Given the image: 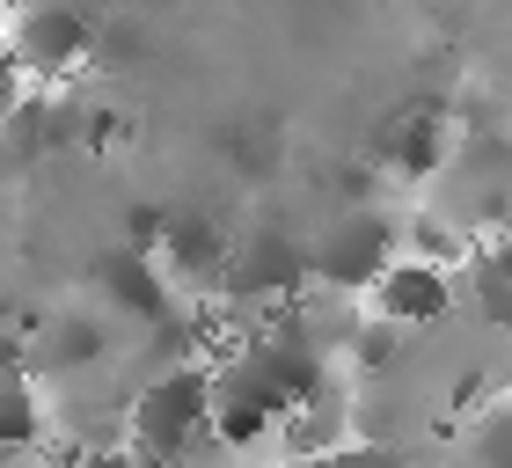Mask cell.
I'll use <instances>...</instances> for the list:
<instances>
[{
	"mask_svg": "<svg viewBox=\"0 0 512 468\" xmlns=\"http://www.w3.org/2000/svg\"><path fill=\"white\" fill-rule=\"evenodd\" d=\"M74 468H139V461H132L125 447H81V461H74Z\"/></svg>",
	"mask_w": 512,
	"mask_h": 468,
	"instance_id": "9a60e30c",
	"label": "cell"
},
{
	"mask_svg": "<svg viewBox=\"0 0 512 468\" xmlns=\"http://www.w3.org/2000/svg\"><path fill=\"white\" fill-rule=\"evenodd\" d=\"M461 468H512V403H491L461 425Z\"/></svg>",
	"mask_w": 512,
	"mask_h": 468,
	"instance_id": "8fae6325",
	"label": "cell"
},
{
	"mask_svg": "<svg viewBox=\"0 0 512 468\" xmlns=\"http://www.w3.org/2000/svg\"><path fill=\"white\" fill-rule=\"evenodd\" d=\"M469 286H476V315L491 330H512V234H498L469 256Z\"/></svg>",
	"mask_w": 512,
	"mask_h": 468,
	"instance_id": "30bf717a",
	"label": "cell"
},
{
	"mask_svg": "<svg viewBox=\"0 0 512 468\" xmlns=\"http://www.w3.org/2000/svg\"><path fill=\"white\" fill-rule=\"evenodd\" d=\"M242 300H293L300 286H308V234H286V227H242L227 234L220 249V271Z\"/></svg>",
	"mask_w": 512,
	"mask_h": 468,
	"instance_id": "277c9868",
	"label": "cell"
},
{
	"mask_svg": "<svg viewBox=\"0 0 512 468\" xmlns=\"http://www.w3.org/2000/svg\"><path fill=\"white\" fill-rule=\"evenodd\" d=\"M395 337H403V330H395V322H366V330H359V366H388L395 359Z\"/></svg>",
	"mask_w": 512,
	"mask_h": 468,
	"instance_id": "4fadbf2b",
	"label": "cell"
},
{
	"mask_svg": "<svg viewBox=\"0 0 512 468\" xmlns=\"http://www.w3.org/2000/svg\"><path fill=\"white\" fill-rule=\"evenodd\" d=\"M395 264V227L374 213V205H344V213L308 234V278L315 286H337V293H359Z\"/></svg>",
	"mask_w": 512,
	"mask_h": 468,
	"instance_id": "3957f363",
	"label": "cell"
},
{
	"mask_svg": "<svg viewBox=\"0 0 512 468\" xmlns=\"http://www.w3.org/2000/svg\"><path fill=\"white\" fill-rule=\"evenodd\" d=\"M96 278L110 286V308L147 315V322H161V315H169V271H161L147 249H110L103 264H96Z\"/></svg>",
	"mask_w": 512,
	"mask_h": 468,
	"instance_id": "ba28073f",
	"label": "cell"
},
{
	"mask_svg": "<svg viewBox=\"0 0 512 468\" xmlns=\"http://www.w3.org/2000/svg\"><path fill=\"white\" fill-rule=\"evenodd\" d=\"M381 161L403 183H425L439 176V161H447V117H439L432 103H410V110H395L388 117V132H381Z\"/></svg>",
	"mask_w": 512,
	"mask_h": 468,
	"instance_id": "52a82bcc",
	"label": "cell"
},
{
	"mask_svg": "<svg viewBox=\"0 0 512 468\" xmlns=\"http://www.w3.org/2000/svg\"><path fill=\"white\" fill-rule=\"evenodd\" d=\"M103 351H110V330L96 308H59L52 322H37V337H22V373L66 381V373H88Z\"/></svg>",
	"mask_w": 512,
	"mask_h": 468,
	"instance_id": "8992f818",
	"label": "cell"
},
{
	"mask_svg": "<svg viewBox=\"0 0 512 468\" xmlns=\"http://www.w3.org/2000/svg\"><path fill=\"white\" fill-rule=\"evenodd\" d=\"M330 468H410L403 454H388V447H337Z\"/></svg>",
	"mask_w": 512,
	"mask_h": 468,
	"instance_id": "5bb4252c",
	"label": "cell"
},
{
	"mask_svg": "<svg viewBox=\"0 0 512 468\" xmlns=\"http://www.w3.org/2000/svg\"><path fill=\"white\" fill-rule=\"evenodd\" d=\"M176 468H235V461H191V454H183Z\"/></svg>",
	"mask_w": 512,
	"mask_h": 468,
	"instance_id": "e0dca14e",
	"label": "cell"
},
{
	"mask_svg": "<svg viewBox=\"0 0 512 468\" xmlns=\"http://www.w3.org/2000/svg\"><path fill=\"white\" fill-rule=\"evenodd\" d=\"M293 468H330V454H315V461H293Z\"/></svg>",
	"mask_w": 512,
	"mask_h": 468,
	"instance_id": "ac0fdd59",
	"label": "cell"
},
{
	"mask_svg": "<svg viewBox=\"0 0 512 468\" xmlns=\"http://www.w3.org/2000/svg\"><path fill=\"white\" fill-rule=\"evenodd\" d=\"M132 439H125V454L139 468H176L183 454L205 439V417H213V366H198V359H176L161 381H147L132 395Z\"/></svg>",
	"mask_w": 512,
	"mask_h": 468,
	"instance_id": "6da1fadb",
	"label": "cell"
},
{
	"mask_svg": "<svg viewBox=\"0 0 512 468\" xmlns=\"http://www.w3.org/2000/svg\"><path fill=\"white\" fill-rule=\"evenodd\" d=\"M220 249H227V234L205 220V213H161V249H154L161 271L213 278V271H220Z\"/></svg>",
	"mask_w": 512,
	"mask_h": 468,
	"instance_id": "9c48e42d",
	"label": "cell"
},
{
	"mask_svg": "<svg viewBox=\"0 0 512 468\" xmlns=\"http://www.w3.org/2000/svg\"><path fill=\"white\" fill-rule=\"evenodd\" d=\"M366 293H374V315L395 322V330H425V322H439L454 308V278L439 264H425V256H395Z\"/></svg>",
	"mask_w": 512,
	"mask_h": 468,
	"instance_id": "5b68a950",
	"label": "cell"
},
{
	"mask_svg": "<svg viewBox=\"0 0 512 468\" xmlns=\"http://www.w3.org/2000/svg\"><path fill=\"white\" fill-rule=\"evenodd\" d=\"M8 66L15 74H37V81H59L96 52V22H88L74 0H15V22H8Z\"/></svg>",
	"mask_w": 512,
	"mask_h": 468,
	"instance_id": "7a4b0ae2",
	"label": "cell"
},
{
	"mask_svg": "<svg viewBox=\"0 0 512 468\" xmlns=\"http://www.w3.org/2000/svg\"><path fill=\"white\" fill-rule=\"evenodd\" d=\"M37 395H30V373H0V454L8 447H30L37 439Z\"/></svg>",
	"mask_w": 512,
	"mask_h": 468,
	"instance_id": "7c38bea8",
	"label": "cell"
},
{
	"mask_svg": "<svg viewBox=\"0 0 512 468\" xmlns=\"http://www.w3.org/2000/svg\"><path fill=\"white\" fill-rule=\"evenodd\" d=\"M15 103H22V74L8 66V52H0V117H8Z\"/></svg>",
	"mask_w": 512,
	"mask_h": 468,
	"instance_id": "2e32d148",
	"label": "cell"
}]
</instances>
